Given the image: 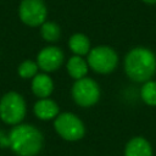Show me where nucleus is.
I'll list each match as a JSON object with an SVG mask.
<instances>
[{
    "instance_id": "nucleus-14",
    "label": "nucleus",
    "mask_w": 156,
    "mask_h": 156,
    "mask_svg": "<svg viewBox=\"0 0 156 156\" xmlns=\"http://www.w3.org/2000/svg\"><path fill=\"white\" fill-rule=\"evenodd\" d=\"M141 100L149 106H156V80H147L140 89Z\"/></svg>"
},
{
    "instance_id": "nucleus-16",
    "label": "nucleus",
    "mask_w": 156,
    "mask_h": 156,
    "mask_svg": "<svg viewBox=\"0 0 156 156\" xmlns=\"http://www.w3.org/2000/svg\"><path fill=\"white\" fill-rule=\"evenodd\" d=\"M38 65L32 60H26L18 66V74L22 78H33L38 73Z\"/></svg>"
},
{
    "instance_id": "nucleus-5",
    "label": "nucleus",
    "mask_w": 156,
    "mask_h": 156,
    "mask_svg": "<svg viewBox=\"0 0 156 156\" xmlns=\"http://www.w3.org/2000/svg\"><path fill=\"white\" fill-rule=\"evenodd\" d=\"M88 66L96 73H111L118 63L117 52L110 46H96L90 49L88 54Z\"/></svg>"
},
{
    "instance_id": "nucleus-9",
    "label": "nucleus",
    "mask_w": 156,
    "mask_h": 156,
    "mask_svg": "<svg viewBox=\"0 0 156 156\" xmlns=\"http://www.w3.org/2000/svg\"><path fill=\"white\" fill-rule=\"evenodd\" d=\"M33 110H34L35 116L39 119L49 121V119H55L58 116L60 107L54 100L45 98V99H39L35 102Z\"/></svg>"
},
{
    "instance_id": "nucleus-4",
    "label": "nucleus",
    "mask_w": 156,
    "mask_h": 156,
    "mask_svg": "<svg viewBox=\"0 0 156 156\" xmlns=\"http://www.w3.org/2000/svg\"><path fill=\"white\" fill-rule=\"evenodd\" d=\"M26 116V101L16 91L5 94L0 100V118L7 124H18Z\"/></svg>"
},
{
    "instance_id": "nucleus-17",
    "label": "nucleus",
    "mask_w": 156,
    "mask_h": 156,
    "mask_svg": "<svg viewBox=\"0 0 156 156\" xmlns=\"http://www.w3.org/2000/svg\"><path fill=\"white\" fill-rule=\"evenodd\" d=\"M143 1H145L147 4H156V0H143Z\"/></svg>"
},
{
    "instance_id": "nucleus-1",
    "label": "nucleus",
    "mask_w": 156,
    "mask_h": 156,
    "mask_svg": "<svg viewBox=\"0 0 156 156\" xmlns=\"http://www.w3.org/2000/svg\"><path fill=\"white\" fill-rule=\"evenodd\" d=\"M124 72L129 79L145 83L156 72V56L146 48H134L124 57Z\"/></svg>"
},
{
    "instance_id": "nucleus-12",
    "label": "nucleus",
    "mask_w": 156,
    "mask_h": 156,
    "mask_svg": "<svg viewBox=\"0 0 156 156\" xmlns=\"http://www.w3.org/2000/svg\"><path fill=\"white\" fill-rule=\"evenodd\" d=\"M88 67V62L84 58H82V56L77 55L72 56L67 62V72L74 80L87 77Z\"/></svg>"
},
{
    "instance_id": "nucleus-7",
    "label": "nucleus",
    "mask_w": 156,
    "mask_h": 156,
    "mask_svg": "<svg viewBox=\"0 0 156 156\" xmlns=\"http://www.w3.org/2000/svg\"><path fill=\"white\" fill-rule=\"evenodd\" d=\"M18 15L21 21L27 26H41L46 18V6L43 0H22Z\"/></svg>"
},
{
    "instance_id": "nucleus-13",
    "label": "nucleus",
    "mask_w": 156,
    "mask_h": 156,
    "mask_svg": "<svg viewBox=\"0 0 156 156\" xmlns=\"http://www.w3.org/2000/svg\"><path fill=\"white\" fill-rule=\"evenodd\" d=\"M68 46L71 49V51L73 54H76L77 56H83V55H88L90 51V41L88 39V37H85L82 33H76L69 38L68 41Z\"/></svg>"
},
{
    "instance_id": "nucleus-8",
    "label": "nucleus",
    "mask_w": 156,
    "mask_h": 156,
    "mask_svg": "<svg viewBox=\"0 0 156 156\" xmlns=\"http://www.w3.org/2000/svg\"><path fill=\"white\" fill-rule=\"evenodd\" d=\"M63 52L57 46H46L37 56V65L44 72L56 71L63 62Z\"/></svg>"
},
{
    "instance_id": "nucleus-10",
    "label": "nucleus",
    "mask_w": 156,
    "mask_h": 156,
    "mask_svg": "<svg viewBox=\"0 0 156 156\" xmlns=\"http://www.w3.org/2000/svg\"><path fill=\"white\" fill-rule=\"evenodd\" d=\"M124 156H152V147L145 138L134 136L126 144Z\"/></svg>"
},
{
    "instance_id": "nucleus-3",
    "label": "nucleus",
    "mask_w": 156,
    "mask_h": 156,
    "mask_svg": "<svg viewBox=\"0 0 156 156\" xmlns=\"http://www.w3.org/2000/svg\"><path fill=\"white\" fill-rule=\"evenodd\" d=\"M56 133L67 141H77L85 134V127L82 119L72 112L58 113L54 121Z\"/></svg>"
},
{
    "instance_id": "nucleus-15",
    "label": "nucleus",
    "mask_w": 156,
    "mask_h": 156,
    "mask_svg": "<svg viewBox=\"0 0 156 156\" xmlns=\"http://www.w3.org/2000/svg\"><path fill=\"white\" fill-rule=\"evenodd\" d=\"M40 33L41 37L46 41H56L60 38V27L55 22H44L40 27Z\"/></svg>"
},
{
    "instance_id": "nucleus-11",
    "label": "nucleus",
    "mask_w": 156,
    "mask_h": 156,
    "mask_svg": "<svg viewBox=\"0 0 156 156\" xmlns=\"http://www.w3.org/2000/svg\"><path fill=\"white\" fill-rule=\"evenodd\" d=\"M54 90V82L46 73H39L33 77L32 80V91L35 96L40 99L49 98Z\"/></svg>"
},
{
    "instance_id": "nucleus-6",
    "label": "nucleus",
    "mask_w": 156,
    "mask_h": 156,
    "mask_svg": "<svg viewBox=\"0 0 156 156\" xmlns=\"http://www.w3.org/2000/svg\"><path fill=\"white\" fill-rule=\"evenodd\" d=\"M72 98L78 106L90 107L100 99V87L91 78H80L72 87Z\"/></svg>"
},
{
    "instance_id": "nucleus-2",
    "label": "nucleus",
    "mask_w": 156,
    "mask_h": 156,
    "mask_svg": "<svg viewBox=\"0 0 156 156\" xmlns=\"http://www.w3.org/2000/svg\"><path fill=\"white\" fill-rule=\"evenodd\" d=\"M7 136L9 146L20 156H34L43 147V134L32 124H16Z\"/></svg>"
}]
</instances>
